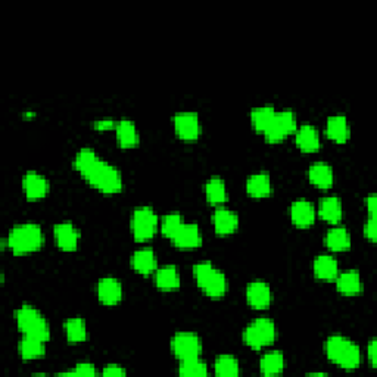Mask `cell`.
<instances>
[{"label":"cell","instance_id":"6da1fadb","mask_svg":"<svg viewBox=\"0 0 377 377\" xmlns=\"http://www.w3.org/2000/svg\"><path fill=\"white\" fill-rule=\"evenodd\" d=\"M74 170L80 173L92 187L105 195H117L123 191V175L114 165L104 161L93 149L83 147L74 156Z\"/></svg>","mask_w":377,"mask_h":377},{"label":"cell","instance_id":"7a4b0ae2","mask_svg":"<svg viewBox=\"0 0 377 377\" xmlns=\"http://www.w3.org/2000/svg\"><path fill=\"white\" fill-rule=\"evenodd\" d=\"M327 358L343 370H355L361 364V350L354 341L342 335H332L324 343Z\"/></svg>","mask_w":377,"mask_h":377},{"label":"cell","instance_id":"3957f363","mask_svg":"<svg viewBox=\"0 0 377 377\" xmlns=\"http://www.w3.org/2000/svg\"><path fill=\"white\" fill-rule=\"evenodd\" d=\"M45 236L42 227L36 223L18 224L8 234L6 245L15 255H28L42 250Z\"/></svg>","mask_w":377,"mask_h":377},{"label":"cell","instance_id":"277c9868","mask_svg":"<svg viewBox=\"0 0 377 377\" xmlns=\"http://www.w3.org/2000/svg\"><path fill=\"white\" fill-rule=\"evenodd\" d=\"M193 277L199 289L210 297H223L229 291V282L226 274L218 270L210 261H202L193 265Z\"/></svg>","mask_w":377,"mask_h":377},{"label":"cell","instance_id":"5b68a950","mask_svg":"<svg viewBox=\"0 0 377 377\" xmlns=\"http://www.w3.org/2000/svg\"><path fill=\"white\" fill-rule=\"evenodd\" d=\"M15 320L19 332L24 336L37 337L47 342L51 339V327H49L45 315L32 305H21L15 311Z\"/></svg>","mask_w":377,"mask_h":377},{"label":"cell","instance_id":"8992f818","mask_svg":"<svg viewBox=\"0 0 377 377\" xmlns=\"http://www.w3.org/2000/svg\"><path fill=\"white\" fill-rule=\"evenodd\" d=\"M276 336L277 329L274 321L271 319H267V317H260V319H255L245 327L242 341L250 348L260 351L265 346L271 345L276 341Z\"/></svg>","mask_w":377,"mask_h":377},{"label":"cell","instance_id":"52a82bcc","mask_svg":"<svg viewBox=\"0 0 377 377\" xmlns=\"http://www.w3.org/2000/svg\"><path fill=\"white\" fill-rule=\"evenodd\" d=\"M130 227L136 242H147L160 229V218L151 206H137L132 214Z\"/></svg>","mask_w":377,"mask_h":377},{"label":"cell","instance_id":"ba28073f","mask_svg":"<svg viewBox=\"0 0 377 377\" xmlns=\"http://www.w3.org/2000/svg\"><path fill=\"white\" fill-rule=\"evenodd\" d=\"M296 130V117L291 109L276 111L270 125L263 133L269 143H279Z\"/></svg>","mask_w":377,"mask_h":377},{"label":"cell","instance_id":"9c48e42d","mask_svg":"<svg viewBox=\"0 0 377 377\" xmlns=\"http://www.w3.org/2000/svg\"><path fill=\"white\" fill-rule=\"evenodd\" d=\"M171 351L175 358L180 361L199 358L202 352V341L193 332H178L171 339Z\"/></svg>","mask_w":377,"mask_h":377},{"label":"cell","instance_id":"30bf717a","mask_svg":"<svg viewBox=\"0 0 377 377\" xmlns=\"http://www.w3.org/2000/svg\"><path fill=\"white\" fill-rule=\"evenodd\" d=\"M173 125L177 137L183 142H195L201 136L199 115L192 111L177 112L173 117Z\"/></svg>","mask_w":377,"mask_h":377},{"label":"cell","instance_id":"8fae6325","mask_svg":"<svg viewBox=\"0 0 377 377\" xmlns=\"http://www.w3.org/2000/svg\"><path fill=\"white\" fill-rule=\"evenodd\" d=\"M53 239L61 251L74 252L80 242V230L71 221L58 223L53 226Z\"/></svg>","mask_w":377,"mask_h":377},{"label":"cell","instance_id":"7c38bea8","mask_svg":"<svg viewBox=\"0 0 377 377\" xmlns=\"http://www.w3.org/2000/svg\"><path fill=\"white\" fill-rule=\"evenodd\" d=\"M23 191L28 201H40L51 191V183L40 173L27 171L23 177Z\"/></svg>","mask_w":377,"mask_h":377},{"label":"cell","instance_id":"4fadbf2b","mask_svg":"<svg viewBox=\"0 0 377 377\" xmlns=\"http://www.w3.org/2000/svg\"><path fill=\"white\" fill-rule=\"evenodd\" d=\"M246 301L254 310H265L273 302V292L264 280H254L246 287Z\"/></svg>","mask_w":377,"mask_h":377},{"label":"cell","instance_id":"5bb4252c","mask_svg":"<svg viewBox=\"0 0 377 377\" xmlns=\"http://www.w3.org/2000/svg\"><path fill=\"white\" fill-rule=\"evenodd\" d=\"M97 300L106 306H114L123 300V284L115 277H104L97 283Z\"/></svg>","mask_w":377,"mask_h":377},{"label":"cell","instance_id":"9a60e30c","mask_svg":"<svg viewBox=\"0 0 377 377\" xmlns=\"http://www.w3.org/2000/svg\"><path fill=\"white\" fill-rule=\"evenodd\" d=\"M212 226L218 236H230L239 227V215L227 208L218 206L212 214Z\"/></svg>","mask_w":377,"mask_h":377},{"label":"cell","instance_id":"2e32d148","mask_svg":"<svg viewBox=\"0 0 377 377\" xmlns=\"http://www.w3.org/2000/svg\"><path fill=\"white\" fill-rule=\"evenodd\" d=\"M173 245L178 250H196L197 246H201L202 243V233L199 230V227L195 223L191 224H183L180 227V230H178L174 237L171 239Z\"/></svg>","mask_w":377,"mask_h":377},{"label":"cell","instance_id":"e0dca14e","mask_svg":"<svg viewBox=\"0 0 377 377\" xmlns=\"http://www.w3.org/2000/svg\"><path fill=\"white\" fill-rule=\"evenodd\" d=\"M315 206L306 199H297L291 205V220L297 229H308L315 221Z\"/></svg>","mask_w":377,"mask_h":377},{"label":"cell","instance_id":"ac0fdd59","mask_svg":"<svg viewBox=\"0 0 377 377\" xmlns=\"http://www.w3.org/2000/svg\"><path fill=\"white\" fill-rule=\"evenodd\" d=\"M295 145L306 154L319 151L321 141L317 128L311 124H302L301 127H297L295 130Z\"/></svg>","mask_w":377,"mask_h":377},{"label":"cell","instance_id":"d6986e66","mask_svg":"<svg viewBox=\"0 0 377 377\" xmlns=\"http://www.w3.org/2000/svg\"><path fill=\"white\" fill-rule=\"evenodd\" d=\"M154 283L162 292H171L180 287V273L175 265L158 267L154 273Z\"/></svg>","mask_w":377,"mask_h":377},{"label":"cell","instance_id":"ffe728a7","mask_svg":"<svg viewBox=\"0 0 377 377\" xmlns=\"http://www.w3.org/2000/svg\"><path fill=\"white\" fill-rule=\"evenodd\" d=\"M115 136L118 146L123 149H133L141 143V136H138L137 127L130 118H123V120L117 123Z\"/></svg>","mask_w":377,"mask_h":377},{"label":"cell","instance_id":"44dd1931","mask_svg":"<svg viewBox=\"0 0 377 377\" xmlns=\"http://www.w3.org/2000/svg\"><path fill=\"white\" fill-rule=\"evenodd\" d=\"M130 263L133 270L142 276H151L158 269V258L151 247H142V250L134 251Z\"/></svg>","mask_w":377,"mask_h":377},{"label":"cell","instance_id":"7402d4cb","mask_svg":"<svg viewBox=\"0 0 377 377\" xmlns=\"http://www.w3.org/2000/svg\"><path fill=\"white\" fill-rule=\"evenodd\" d=\"M273 192L271 177L269 173L260 171L252 174L246 180V193L255 199H263V197L270 196Z\"/></svg>","mask_w":377,"mask_h":377},{"label":"cell","instance_id":"603a6c76","mask_svg":"<svg viewBox=\"0 0 377 377\" xmlns=\"http://www.w3.org/2000/svg\"><path fill=\"white\" fill-rule=\"evenodd\" d=\"M324 243L333 252H346L351 247V234L343 226H335L326 233Z\"/></svg>","mask_w":377,"mask_h":377},{"label":"cell","instance_id":"cb8c5ba5","mask_svg":"<svg viewBox=\"0 0 377 377\" xmlns=\"http://www.w3.org/2000/svg\"><path fill=\"white\" fill-rule=\"evenodd\" d=\"M326 134L336 143H346L350 138V124L345 115H332L327 118Z\"/></svg>","mask_w":377,"mask_h":377},{"label":"cell","instance_id":"d4e9b609","mask_svg":"<svg viewBox=\"0 0 377 377\" xmlns=\"http://www.w3.org/2000/svg\"><path fill=\"white\" fill-rule=\"evenodd\" d=\"M313 271L315 279L319 280H333L339 274V265H337L336 258L332 255H319L315 256L313 263Z\"/></svg>","mask_w":377,"mask_h":377},{"label":"cell","instance_id":"484cf974","mask_svg":"<svg viewBox=\"0 0 377 377\" xmlns=\"http://www.w3.org/2000/svg\"><path fill=\"white\" fill-rule=\"evenodd\" d=\"M306 175H308V180L311 184L320 188H329L335 180L333 168L327 162H321V161L311 164Z\"/></svg>","mask_w":377,"mask_h":377},{"label":"cell","instance_id":"4316f807","mask_svg":"<svg viewBox=\"0 0 377 377\" xmlns=\"http://www.w3.org/2000/svg\"><path fill=\"white\" fill-rule=\"evenodd\" d=\"M336 291L342 295H346V296L358 295L363 291L360 273L356 270H348L342 274H337L336 276Z\"/></svg>","mask_w":377,"mask_h":377},{"label":"cell","instance_id":"83f0119b","mask_svg":"<svg viewBox=\"0 0 377 377\" xmlns=\"http://www.w3.org/2000/svg\"><path fill=\"white\" fill-rule=\"evenodd\" d=\"M18 352L21 355V358L25 361L42 358V356H45L46 354L45 341L37 339V337H32V336H24L18 343Z\"/></svg>","mask_w":377,"mask_h":377},{"label":"cell","instance_id":"f1b7e54d","mask_svg":"<svg viewBox=\"0 0 377 377\" xmlns=\"http://www.w3.org/2000/svg\"><path fill=\"white\" fill-rule=\"evenodd\" d=\"M205 196L208 204H211L214 206H221L223 204H226L227 197H229V193H227V186L223 178L220 177L208 178V182L205 183Z\"/></svg>","mask_w":377,"mask_h":377},{"label":"cell","instance_id":"f546056e","mask_svg":"<svg viewBox=\"0 0 377 377\" xmlns=\"http://www.w3.org/2000/svg\"><path fill=\"white\" fill-rule=\"evenodd\" d=\"M319 215L324 221L337 224L342 220V204L337 196H326L319 204Z\"/></svg>","mask_w":377,"mask_h":377},{"label":"cell","instance_id":"4dcf8cb0","mask_svg":"<svg viewBox=\"0 0 377 377\" xmlns=\"http://www.w3.org/2000/svg\"><path fill=\"white\" fill-rule=\"evenodd\" d=\"M286 365L284 355L280 351L265 352L260 360V370L264 376H276L283 372Z\"/></svg>","mask_w":377,"mask_h":377},{"label":"cell","instance_id":"1f68e13d","mask_svg":"<svg viewBox=\"0 0 377 377\" xmlns=\"http://www.w3.org/2000/svg\"><path fill=\"white\" fill-rule=\"evenodd\" d=\"M274 114H276V109L273 105L254 108L250 114L254 130L258 133H264L267 130V127L270 125Z\"/></svg>","mask_w":377,"mask_h":377},{"label":"cell","instance_id":"d6a6232c","mask_svg":"<svg viewBox=\"0 0 377 377\" xmlns=\"http://www.w3.org/2000/svg\"><path fill=\"white\" fill-rule=\"evenodd\" d=\"M66 341L69 343H80L87 339V326L82 317H73L64 323Z\"/></svg>","mask_w":377,"mask_h":377},{"label":"cell","instance_id":"836d02e7","mask_svg":"<svg viewBox=\"0 0 377 377\" xmlns=\"http://www.w3.org/2000/svg\"><path fill=\"white\" fill-rule=\"evenodd\" d=\"M214 372L217 376H221V377L239 376L241 365H239V361H237V358H234L233 355L221 354L215 358Z\"/></svg>","mask_w":377,"mask_h":377},{"label":"cell","instance_id":"e575fe53","mask_svg":"<svg viewBox=\"0 0 377 377\" xmlns=\"http://www.w3.org/2000/svg\"><path fill=\"white\" fill-rule=\"evenodd\" d=\"M183 224H184V218L180 212H170L160 221V230L167 239L171 241L174 234L180 230V227Z\"/></svg>","mask_w":377,"mask_h":377},{"label":"cell","instance_id":"d590c367","mask_svg":"<svg viewBox=\"0 0 377 377\" xmlns=\"http://www.w3.org/2000/svg\"><path fill=\"white\" fill-rule=\"evenodd\" d=\"M178 374L186 377H204L210 374L208 372V365L201 358H193L187 361H180L178 365Z\"/></svg>","mask_w":377,"mask_h":377},{"label":"cell","instance_id":"8d00e7d4","mask_svg":"<svg viewBox=\"0 0 377 377\" xmlns=\"http://www.w3.org/2000/svg\"><path fill=\"white\" fill-rule=\"evenodd\" d=\"M61 374H68V376H95L97 374L96 367L90 363H78L73 370L64 372Z\"/></svg>","mask_w":377,"mask_h":377},{"label":"cell","instance_id":"74e56055","mask_svg":"<svg viewBox=\"0 0 377 377\" xmlns=\"http://www.w3.org/2000/svg\"><path fill=\"white\" fill-rule=\"evenodd\" d=\"M376 234H377V220L376 217H369L367 218V221L364 223V236L370 242H374Z\"/></svg>","mask_w":377,"mask_h":377},{"label":"cell","instance_id":"f35d334b","mask_svg":"<svg viewBox=\"0 0 377 377\" xmlns=\"http://www.w3.org/2000/svg\"><path fill=\"white\" fill-rule=\"evenodd\" d=\"M117 123L118 121L112 120V118H102V120L92 123V127L96 132H108V130H115Z\"/></svg>","mask_w":377,"mask_h":377},{"label":"cell","instance_id":"ab89813d","mask_svg":"<svg viewBox=\"0 0 377 377\" xmlns=\"http://www.w3.org/2000/svg\"><path fill=\"white\" fill-rule=\"evenodd\" d=\"M125 374H127V370L123 365H118V364H108L104 367V370H102V376H105V377L125 376Z\"/></svg>","mask_w":377,"mask_h":377},{"label":"cell","instance_id":"60d3db41","mask_svg":"<svg viewBox=\"0 0 377 377\" xmlns=\"http://www.w3.org/2000/svg\"><path fill=\"white\" fill-rule=\"evenodd\" d=\"M367 358H369V363H370V365L373 367V369H374V367H376V364H377V354H376V339H372L370 342H369V346H367Z\"/></svg>","mask_w":377,"mask_h":377},{"label":"cell","instance_id":"b9f144b4","mask_svg":"<svg viewBox=\"0 0 377 377\" xmlns=\"http://www.w3.org/2000/svg\"><path fill=\"white\" fill-rule=\"evenodd\" d=\"M376 204H377V197L374 193L365 197V206H367V211H369V217H376Z\"/></svg>","mask_w":377,"mask_h":377},{"label":"cell","instance_id":"7bdbcfd3","mask_svg":"<svg viewBox=\"0 0 377 377\" xmlns=\"http://www.w3.org/2000/svg\"><path fill=\"white\" fill-rule=\"evenodd\" d=\"M310 376H327V373H308Z\"/></svg>","mask_w":377,"mask_h":377}]
</instances>
